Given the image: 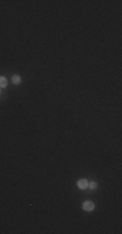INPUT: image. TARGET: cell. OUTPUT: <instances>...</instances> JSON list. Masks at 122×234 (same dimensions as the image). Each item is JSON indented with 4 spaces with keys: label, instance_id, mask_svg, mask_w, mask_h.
<instances>
[{
    "label": "cell",
    "instance_id": "1",
    "mask_svg": "<svg viewBox=\"0 0 122 234\" xmlns=\"http://www.w3.org/2000/svg\"><path fill=\"white\" fill-rule=\"evenodd\" d=\"M83 209L84 211H94L95 209V204L92 203V202H84L83 203Z\"/></svg>",
    "mask_w": 122,
    "mask_h": 234
},
{
    "label": "cell",
    "instance_id": "2",
    "mask_svg": "<svg viewBox=\"0 0 122 234\" xmlns=\"http://www.w3.org/2000/svg\"><path fill=\"white\" fill-rule=\"evenodd\" d=\"M78 187L84 190V189H87V187H88V182H87L84 178H83V180H79V181H78Z\"/></svg>",
    "mask_w": 122,
    "mask_h": 234
},
{
    "label": "cell",
    "instance_id": "3",
    "mask_svg": "<svg viewBox=\"0 0 122 234\" xmlns=\"http://www.w3.org/2000/svg\"><path fill=\"white\" fill-rule=\"evenodd\" d=\"M12 82L16 83V85L20 83V82H21V77H20V76H13V77H12Z\"/></svg>",
    "mask_w": 122,
    "mask_h": 234
},
{
    "label": "cell",
    "instance_id": "4",
    "mask_svg": "<svg viewBox=\"0 0 122 234\" xmlns=\"http://www.w3.org/2000/svg\"><path fill=\"white\" fill-rule=\"evenodd\" d=\"M7 79L4 78V77H0V87H5L7 86Z\"/></svg>",
    "mask_w": 122,
    "mask_h": 234
},
{
    "label": "cell",
    "instance_id": "5",
    "mask_svg": "<svg viewBox=\"0 0 122 234\" xmlns=\"http://www.w3.org/2000/svg\"><path fill=\"white\" fill-rule=\"evenodd\" d=\"M88 186H90V189L95 190V189L97 187V183H96V182H91V183H88Z\"/></svg>",
    "mask_w": 122,
    "mask_h": 234
}]
</instances>
